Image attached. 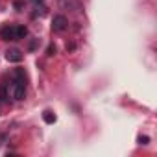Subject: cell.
Segmentation results:
<instances>
[{"label": "cell", "instance_id": "cell-1", "mask_svg": "<svg viewBox=\"0 0 157 157\" xmlns=\"http://www.w3.org/2000/svg\"><path fill=\"white\" fill-rule=\"evenodd\" d=\"M11 94L15 100H22L26 96V76L22 70H15V80L11 83Z\"/></svg>", "mask_w": 157, "mask_h": 157}, {"label": "cell", "instance_id": "cell-2", "mask_svg": "<svg viewBox=\"0 0 157 157\" xmlns=\"http://www.w3.org/2000/svg\"><path fill=\"white\" fill-rule=\"evenodd\" d=\"M67 26H68L67 17H63V15H56V17L52 19V30H54V32H65Z\"/></svg>", "mask_w": 157, "mask_h": 157}, {"label": "cell", "instance_id": "cell-3", "mask_svg": "<svg viewBox=\"0 0 157 157\" xmlns=\"http://www.w3.org/2000/svg\"><path fill=\"white\" fill-rule=\"evenodd\" d=\"M59 2V8L61 10H67V11H80V2L78 0H57Z\"/></svg>", "mask_w": 157, "mask_h": 157}, {"label": "cell", "instance_id": "cell-4", "mask_svg": "<svg viewBox=\"0 0 157 157\" xmlns=\"http://www.w3.org/2000/svg\"><path fill=\"white\" fill-rule=\"evenodd\" d=\"M6 59L10 63H19V61H22V52L19 48H8L6 50Z\"/></svg>", "mask_w": 157, "mask_h": 157}, {"label": "cell", "instance_id": "cell-5", "mask_svg": "<svg viewBox=\"0 0 157 157\" xmlns=\"http://www.w3.org/2000/svg\"><path fill=\"white\" fill-rule=\"evenodd\" d=\"M0 37L4 41H15V26H2L0 28Z\"/></svg>", "mask_w": 157, "mask_h": 157}, {"label": "cell", "instance_id": "cell-6", "mask_svg": "<svg viewBox=\"0 0 157 157\" xmlns=\"http://www.w3.org/2000/svg\"><path fill=\"white\" fill-rule=\"evenodd\" d=\"M26 35H28V28L26 26H15V41L24 39Z\"/></svg>", "mask_w": 157, "mask_h": 157}, {"label": "cell", "instance_id": "cell-7", "mask_svg": "<svg viewBox=\"0 0 157 157\" xmlns=\"http://www.w3.org/2000/svg\"><path fill=\"white\" fill-rule=\"evenodd\" d=\"M43 118H44V122H46V124H54V122L57 120V118H56V115H54L52 111H44V113H43Z\"/></svg>", "mask_w": 157, "mask_h": 157}, {"label": "cell", "instance_id": "cell-8", "mask_svg": "<svg viewBox=\"0 0 157 157\" xmlns=\"http://www.w3.org/2000/svg\"><path fill=\"white\" fill-rule=\"evenodd\" d=\"M148 140H150V139H148L146 135H140V137H139V142H140V144H148Z\"/></svg>", "mask_w": 157, "mask_h": 157}, {"label": "cell", "instance_id": "cell-9", "mask_svg": "<svg viewBox=\"0 0 157 157\" xmlns=\"http://www.w3.org/2000/svg\"><path fill=\"white\" fill-rule=\"evenodd\" d=\"M46 52H48V56H54V54H56V46H54V44H50Z\"/></svg>", "mask_w": 157, "mask_h": 157}, {"label": "cell", "instance_id": "cell-10", "mask_svg": "<svg viewBox=\"0 0 157 157\" xmlns=\"http://www.w3.org/2000/svg\"><path fill=\"white\" fill-rule=\"evenodd\" d=\"M35 2H43V0H35Z\"/></svg>", "mask_w": 157, "mask_h": 157}]
</instances>
